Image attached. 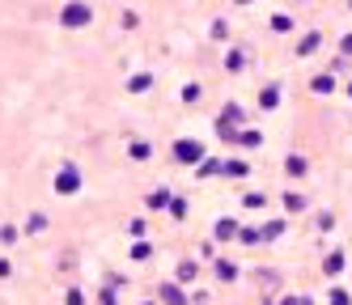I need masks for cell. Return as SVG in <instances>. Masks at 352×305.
<instances>
[{
	"label": "cell",
	"instance_id": "6da1fadb",
	"mask_svg": "<svg viewBox=\"0 0 352 305\" xmlns=\"http://www.w3.org/2000/svg\"><path fill=\"white\" fill-rule=\"evenodd\" d=\"M77 187H81V174H77V166H64V170L56 174V191H60V195H72Z\"/></svg>",
	"mask_w": 352,
	"mask_h": 305
},
{
	"label": "cell",
	"instance_id": "7a4b0ae2",
	"mask_svg": "<svg viewBox=\"0 0 352 305\" xmlns=\"http://www.w3.org/2000/svg\"><path fill=\"white\" fill-rule=\"evenodd\" d=\"M60 21H64V25H85V21H89V9H85V5H64V9H60Z\"/></svg>",
	"mask_w": 352,
	"mask_h": 305
},
{
	"label": "cell",
	"instance_id": "3957f363",
	"mask_svg": "<svg viewBox=\"0 0 352 305\" xmlns=\"http://www.w3.org/2000/svg\"><path fill=\"white\" fill-rule=\"evenodd\" d=\"M179 157H183V161H195V157H199V144H179Z\"/></svg>",
	"mask_w": 352,
	"mask_h": 305
},
{
	"label": "cell",
	"instance_id": "277c9868",
	"mask_svg": "<svg viewBox=\"0 0 352 305\" xmlns=\"http://www.w3.org/2000/svg\"><path fill=\"white\" fill-rule=\"evenodd\" d=\"M0 242L13 246V242H17V229H13V225H0Z\"/></svg>",
	"mask_w": 352,
	"mask_h": 305
},
{
	"label": "cell",
	"instance_id": "5b68a950",
	"mask_svg": "<svg viewBox=\"0 0 352 305\" xmlns=\"http://www.w3.org/2000/svg\"><path fill=\"white\" fill-rule=\"evenodd\" d=\"M162 297H166V301H170V305H183V293H179V289H170V284H166V289H162Z\"/></svg>",
	"mask_w": 352,
	"mask_h": 305
},
{
	"label": "cell",
	"instance_id": "8992f818",
	"mask_svg": "<svg viewBox=\"0 0 352 305\" xmlns=\"http://www.w3.org/2000/svg\"><path fill=\"white\" fill-rule=\"evenodd\" d=\"M26 229H30V234H38V229H47V216H38V212H34V216L26 221Z\"/></svg>",
	"mask_w": 352,
	"mask_h": 305
},
{
	"label": "cell",
	"instance_id": "52a82bcc",
	"mask_svg": "<svg viewBox=\"0 0 352 305\" xmlns=\"http://www.w3.org/2000/svg\"><path fill=\"white\" fill-rule=\"evenodd\" d=\"M9 275H13V267H9L5 259H0V280H9Z\"/></svg>",
	"mask_w": 352,
	"mask_h": 305
}]
</instances>
